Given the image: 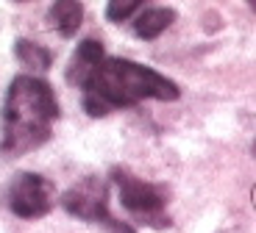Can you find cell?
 <instances>
[{"instance_id": "8992f818", "label": "cell", "mask_w": 256, "mask_h": 233, "mask_svg": "<svg viewBox=\"0 0 256 233\" xmlns=\"http://www.w3.org/2000/svg\"><path fill=\"white\" fill-rule=\"evenodd\" d=\"M106 56L103 53V44L95 42V39H84L81 44L76 47V53H72L70 64H67V81L72 83V86L81 89L84 83L90 81L92 69L98 67V61Z\"/></svg>"}, {"instance_id": "6da1fadb", "label": "cell", "mask_w": 256, "mask_h": 233, "mask_svg": "<svg viewBox=\"0 0 256 233\" xmlns=\"http://www.w3.org/2000/svg\"><path fill=\"white\" fill-rule=\"evenodd\" d=\"M84 111L90 117H106L117 108L136 106L142 100H178L181 89L176 81L145 64L128 58L98 61L90 81L84 83Z\"/></svg>"}, {"instance_id": "5b68a950", "label": "cell", "mask_w": 256, "mask_h": 233, "mask_svg": "<svg viewBox=\"0 0 256 233\" xmlns=\"http://www.w3.org/2000/svg\"><path fill=\"white\" fill-rule=\"evenodd\" d=\"M6 206L20 220H39L48 217L56 206V186L45 175L20 172L6 189Z\"/></svg>"}, {"instance_id": "7c38bea8", "label": "cell", "mask_w": 256, "mask_h": 233, "mask_svg": "<svg viewBox=\"0 0 256 233\" xmlns=\"http://www.w3.org/2000/svg\"><path fill=\"white\" fill-rule=\"evenodd\" d=\"M17 3H26V0H17Z\"/></svg>"}, {"instance_id": "30bf717a", "label": "cell", "mask_w": 256, "mask_h": 233, "mask_svg": "<svg viewBox=\"0 0 256 233\" xmlns=\"http://www.w3.org/2000/svg\"><path fill=\"white\" fill-rule=\"evenodd\" d=\"M142 3H145V0H109V6H106V19H109V22H126Z\"/></svg>"}, {"instance_id": "8fae6325", "label": "cell", "mask_w": 256, "mask_h": 233, "mask_svg": "<svg viewBox=\"0 0 256 233\" xmlns=\"http://www.w3.org/2000/svg\"><path fill=\"white\" fill-rule=\"evenodd\" d=\"M245 3H248L250 8H256V0H245Z\"/></svg>"}, {"instance_id": "52a82bcc", "label": "cell", "mask_w": 256, "mask_h": 233, "mask_svg": "<svg viewBox=\"0 0 256 233\" xmlns=\"http://www.w3.org/2000/svg\"><path fill=\"white\" fill-rule=\"evenodd\" d=\"M48 22L62 36H76L84 22V6L78 0H56L50 6V11H48Z\"/></svg>"}, {"instance_id": "7a4b0ae2", "label": "cell", "mask_w": 256, "mask_h": 233, "mask_svg": "<svg viewBox=\"0 0 256 233\" xmlns=\"http://www.w3.org/2000/svg\"><path fill=\"white\" fill-rule=\"evenodd\" d=\"M58 103L48 81L36 75H17L6 92L0 117V150L22 156L42 147L50 139Z\"/></svg>"}, {"instance_id": "3957f363", "label": "cell", "mask_w": 256, "mask_h": 233, "mask_svg": "<svg viewBox=\"0 0 256 233\" xmlns=\"http://www.w3.org/2000/svg\"><path fill=\"white\" fill-rule=\"evenodd\" d=\"M112 181L117 186L122 208L131 214L134 222L156 228V231H164V228L173 225V220L167 214L164 186H156V183L145 181V178L134 175V172H128V170H120V167L112 170Z\"/></svg>"}, {"instance_id": "9c48e42d", "label": "cell", "mask_w": 256, "mask_h": 233, "mask_svg": "<svg viewBox=\"0 0 256 233\" xmlns=\"http://www.w3.org/2000/svg\"><path fill=\"white\" fill-rule=\"evenodd\" d=\"M14 53H17V61L28 69H36V72H45L53 64V53L48 50L45 44H36L31 39H17L14 44Z\"/></svg>"}, {"instance_id": "ba28073f", "label": "cell", "mask_w": 256, "mask_h": 233, "mask_svg": "<svg viewBox=\"0 0 256 233\" xmlns=\"http://www.w3.org/2000/svg\"><path fill=\"white\" fill-rule=\"evenodd\" d=\"M176 22V8L167 6H156V8H145L134 22V33L140 39H156Z\"/></svg>"}, {"instance_id": "277c9868", "label": "cell", "mask_w": 256, "mask_h": 233, "mask_svg": "<svg viewBox=\"0 0 256 233\" xmlns=\"http://www.w3.org/2000/svg\"><path fill=\"white\" fill-rule=\"evenodd\" d=\"M62 208L70 217H78L84 222H92V225H103L109 233H136L128 222H120L109 208V186L106 181L90 175L78 181L76 186L62 195Z\"/></svg>"}]
</instances>
